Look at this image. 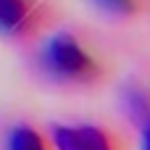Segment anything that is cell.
I'll list each match as a JSON object with an SVG mask.
<instances>
[{
  "instance_id": "6da1fadb",
  "label": "cell",
  "mask_w": 150,
  "mask_h": 150,
  "mask_svg": "<svg viewBox=\"0 0 150 150\" xmlns=\"http://www.w3.org/2000/svg\"><path fill=\"white\" fill-rule=\"evenodd\" d=\"M37 69L58 87H92L105 76L98 53L74 32L50 34L37 50Z\"/></svg>"
},
{
  "instance_id": "7a4b0ae2",
  "label": "cell",
  "mask_w": 150,
  "mask_h": 150,
  "mask_svg": "<svg viewBox=\"0 0 150 150\" xmlns=\"http://www.w3.org/2000/svg\"><path fill=\"white\" fill-rule=\"evenodd\" d=\"M45 24V11L40 0H0V37L26 40Z\"/></svg>"
},
{
  "instance_id": "3957f363",
  "label": "cell",
  "mask_w": 150,
  "mask_h": 150,
  "mask_svg": "<svg viewBox=\"0 0 150 150\" xmlns=\"http://www.w3.org/2000/svg\"><path fill=\"white\" fill-rule=\"evenodd\" d=\"M55 150H121L116 134L98 124H53Z\"/></svg>"
},
{
  "instance_id": "277c9868",
  "label": "cell",
  "mask_w": 150,
  "mask_h": 150,
  "mask_svg": "<svg viewBox=\"0 0 150 150\" xmlns=\"http://www.w3.org/2000/svg\"><path fill=\"white\" fill-rule=\"evenodd\" d=\"M119 105H121L124 116L140 129L142 124L150 121V87L137 79L127 82L119 92Z\"/></svg>"
},
{
  "instance_id": "5b68a950",
  "label": "cell",
  "mask_w": 150,
  "mask_h": 150,
  "mask_svg": "<svg viewBox=\"0 0 150 150\" xmlns=\"http://www.w3.org/2000/svg\"><path fill=\"white\" fill-rule=\"evenodd\" d=\"M5 150H50V148L37 127L16 124V127H11V132L5 137Z\"/></svg>"
},
{
  "instance_id": "8992f818",
  "label": "cell",
  "mask_w": 150,
  "mask_h": 150,
  "mask_svg": "<svg viewBox=\"0 0 150 150\" xmlns=\"http://www.w3.org/2000/svg\"><path fill=\"white\" fill-rule=\"evenodd\" d=\"M100 13L113 18H132L145 8V0H90Z\"/></svg>"
},
{
  "instance_id": "52a82bcc",
  "label": "cell",
  "mask_w": 150,
  "mask_h": 150,
  "mask_svg": "<svg viewBox=\"0 0 150 150\" xmlns=\"http://www.w3.org/2000/svg\"><path fill=\"white\" fill-rule=\"evenodd\" d=\"M137 132H140V150H150V121L142 124Z\"/></svg>"
}]
</instances>
